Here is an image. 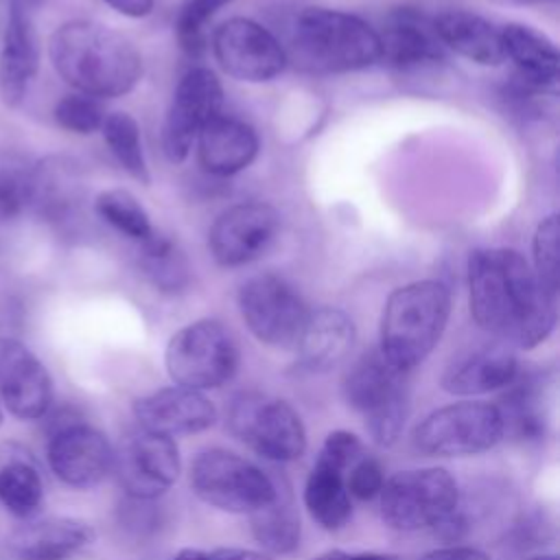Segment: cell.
I'll use <instances>...</instances> for the list:
<instances>
[{
    "label": "cell",
    "instance_id": "1",
    "mask_svg": "<svg viewBox=\"0 0 560 560\" xmlns=\"http://www.w3.org/2000/svg\"><path fill=\"white\" fill-rule=\"evenodd\" d=\"M470 315L505 346L536 348L556 328L558 293L516 249L483 247L468 258Z\"/></svg>",
    "mask_w": 560,
    "mask_h": 560
},
{
    "label": "cell",
    "instance_id": "2",
    "mask_svg": "<svg viewBox=\"0 0 560 560\" xmlns=\"http://www.w3.org/2000/svg\"><path fill=\"white\" fill-rule=\"evenodd\" d=\"M48 55L70 88L96 101L131 92L142 74L136 46L122 33L90 20L61 24L50 35Z\"/></svg>",
    "mask_w": 560,
    "mask_h": 560
},
{
    "label": "cell",
    "instance_id": "3",
    "mask_svg": "<svg viewBox=\"0 0 560 560\" xmlns=\"http://www.w3.org/2000/svg\"><path fill=\"white\" fill-rule=\"evenodd\" d=\"M282 48L287 61L317 74L363 70L381 61L378 31L352 13L322 7L291 18Z\"/></svg>",
    "mask_w": 560,
    "mask_h": 560
},
{
    "label": "cell",
    "instance_id": "4",
    "mask_svg": "<svg viewBox=\"0 0 560 560\" xmlns=\"http://www.w3.org/2000/svg\"><path fill=\"white\" fill-rule=\"evenodd\" d=\"M451 315V291L440 280L398 287L383 308L378 352L398 370L420 365L438 346Z\"/></svg>",
    "mask_w": 560,
    "mask_h": 560
},
{
    "label": "cell",
    "instance_id": "5",
    "mask_svg": "<svg viewBox=\"0 0 560 560\" xmlns=\"http://www.w3.org/2000/svg\"><path fill=\"white\" fill-rule=\"evenodd\" d=\"M343 398L372 440L381 446L398 442L409 413L407 372L394 368L378 348L363 352L343 376Z\"/></svg>",
    "mask_w": 560,
    "mask_h": 560
},
{
    "label": "cell",
    "instance_id": "6",
    "mask_svg": "<svg viewBox=\"0 0 560 560\" xmlns=\"http://www.w3.org/2000/svg\"><path fill=\"white\" fill-rule=\"evenodd\" d=\"M166 372L175 385L217 389L238 370V346L217 319H197L179 328L164 352Z\"/></svg>",
    "mask_w": 560,
    "mask_h": 560
},
{
    "label": "cell",
    "instance_id": "7",
    "mask_svg": "<svg viewBox=\"0 0 560 560\" xmlns=\"http://www.w3.org/2000/svg\"><path fill=\"white\" fill-rule=\"evenodd\" d=\"M457 508V481L446 468L400 470L381 488V516L396 532L435 529Z\"/></svg>",
    "mask_w": 560,
    "mask_h": 560
},
{
    "label": "cell",
    "instance_id": "8",
    "mask_svg": "<svg viewBox=\"0 0 560 560\" xmlns=\"http://www.w3.org/2000/svg\"><path fill=\"white\" fill-rule=\"evenodd\" d=\"M190 488L203 503L232 514H252L276 494V481L262 468L225 448L192 459Z\"/></svg>",
    "mask_w": 560,
    "mask_h": 560
},
{
    "label": "cell",
    "instance_id": "9",
    "mask_svg": "<svg viewBox=\"0 0 560 560\" xmlns=\"http://www.w3.org/2000/svg\"><path fill=\"white\" fill-rule=\"evenodd\" d=\"M230 431L256 455L269 462H295L306 451V429L300 413L284 400L260 394H238L228 411Z\"/></svg>",
    "mask_w": 560,
    "mask_h": 560
},
{
    "label": "cell",
    "instance_id": "10",
    "mask_svg": "<svg viewBox=\"0 0 560 560\" xmlns=\"http://www.w3.org/2000/svg\"><path fill=\"white\" fill-rule=\"evenodd\" d=\"M503 416L494 402L462 400L431 411L413 431L424 455L464 457L492 448L503 438Z\"/></svg>",
    "mask_w": 560,
    "mask_h": 560
},
{
    "label": "cell",
    "instance_id": "11",
    "mask_svg": "<svg viewBox=\"0 0 560 560\" xmlns=\"http://www.w3.org/2000/svg\"><path fill=\"white\" fill-rule=\"evenodd\" d=\"M238 311L249 332L273 348H295L308 308L300 293L276 273H258L238 289Z\"/></svg>",
    "mask_w": 560,
    "mask_h": 560
},
{
    "label": "cell",
    "instance_id": "12",
    "mask_svg": "<svg viewBox=\"0 0 560 560\" xmlns=\"http://www.w3.org/2000/svg\"><path fill=\"white\" fill-rule=\"evenodd\" d=\"M46 457L55 477L79 490L98 486L114 466V448L107 438L72 409L70 413L63 409L61 420L55 416Z\"/></svg>",
    "mask_w": 560,
    "mask_h": 560
},
{
    "label": "cell",
    "instance_id": "13",
    "mask_svg": "<svg viewBox=\"0 0 560 560\" xmlns=\"http://www.w3.org/2000/svg\"><path fill=\"white\" fill-rule=\"evenodd\" d=\"M223 107V88L208 68H190L177 83L162 125L164 155L179 164L188 158L199 131Z\"/></svg>",
    "mask_w": 560,
    "mask_h": 560
},
{
    "label": "cell",
    "instance_id": "14",
    "mask_svg": "<svg viewBox=\"0 0 560 560\" xmlns=\"http://www.w3.org/2000/svg\"><path fill=\"white\" fill-rule=\"evenodd\" d=\"M212 52L223 72L238 81L262 83L287 66L282 42L249 18H230L212 33Z\"/></svg>",
    "mask_w": 560,
    "mask_h": 560
},
{
    "label": "cell",
    "instance_id": "15",
    "mask_svg": "<svg viewBox=\"0 0 560 560\" xmlns=\"http://www.w3.org/2000/svg\"><path fill=\"white\" fill-rule=\"evenodd\" d=\"M112 470L129 499L153 501L179 477L177 444L166 435L133 431L114 451Z\"/></svg>",
    "mask_w": 560,
    "mask_h": 560
},
{
    "label": "cell",
    "instance_id": "16",
    "mask_svg": "<svg viewBox=\"0 0 560 560\" xmlns=\"http://www.w3.org/2000/svg\"><path fill=\"white\" fill-rule=\"evenodd\" d=\"M278 230L280 217L269 203H236L212 223L208 247L221 267H241L265 254Z\"/></svg>",
    "mask_w": 560,
    "mask_h": 560
},
{
    "label": "cell",
    "instance_id": "17",
    "mask_svg": "<svg viewBox=\"0 0 560 560\" xmlns=\"http://www.w3.org/2000/svg\"><path fill=\"white\" fill-rule=\"evenodd\" d=\"M0 398L20 420L46 416L52 402L48 370L18 339H0Z\"/></svg>",
    "mask_w": 560,
    "mask_h": 560
},
{
    "label": "cell",
    "instance_id": "18",
    "mask_svg": "<svg viewBox=\"0 0 560 560\" xmlns=\"http://www.w3.org/2000/svg\"><path fill=\"white\" fill-rule=\"evenodd\" d=\"M133 416L140 429L177 438L210 429L217 420V409L201 392L171 385L138 398L133 402Z\"/></svg>",
    "mask_w": 560,
    "mask_h": 560
},
{
    "label": "cell",
    "instance_id": "19",
    "mask_svg": "<svg viewBox=\"0 0 560 560\" xmlns=\"http://www.w3.org/2000/svg\"><path fill=\"white\" fill-rule=\"evenodd\" d=\"M378 42L381 59L400 70L440 63L446 57V48L433 28V18L411 7L389 13Z\"/></svg>",
    "mask_w": 560,
    "mask_h": 560
},
{
    "label": "cell",
    "instance_id": "20",
    "mask_svg": "<svg viewBox=\"0 0 560 560\" xmlns=\"http://www.w3.org/2000/svg\"><path fill=\"white\" fill-rule=\"evenodd\" d=\"M518 374V361L510 346L497 341L455 357L444 374L442 389L453 396H481L508 387Z\"/></svg>",
    "mask_w": 560,
    "mask_h": 560
},
{
    "label": "cell",
    "instance_id": "21",
    "mask_svg": "<svg viewBox=\"0 0 560 560\" xmlns=\"http://www.w3.org/2000/svg\"><path fill=\"white\" fill-rule=\"evenodd\" d=\"M195 144L201 168L217 177H230L247 168L260 149L256 129L223 112L199 131Z\"/></svg>",
    "mask_w": 560,
    "mask_h": 560
},
{
    "label": "cell",
    "instance_id": "22",
    "mask_svg": "<svg viewBox=\"0 0 560 560\" xmlns=\"http://www.w3.org/2000/svg\"><path fill=\"white\" fill-rule=\"evenodd\" d=\"M352 319L332 306L308 311L298 337V359L308 372H328L337 368L354 346Z\"/></svg>",
    "mask_w": 560,
    "mask_h": 560
},
{
    "label": "cell",
    "instance_id": "23",
    "mask_svg": "<svg viewBox=\"0 0 560 560\" xmlns=\"http://www.w3.org/2000/svg\"><path fill=\"white\" fill-rule=\"evenodd\" d=\"M39 66V44L33 26V11L9 9L2 50H0V96L15 107Z\"/></svg>",
    "mask_w": 560,
    "mask_h": 560
},
{
    "label": "cell",
    "instance_id": "24",
    "mask_svg": "<svg viewBox=\"0 0 560 560\" xmlns=\"http://www.w3.org/2000/svg\"><path fill=\"white\" fill-rule=\"evenodd\" d=\"M94 540V529L66 516L42 518L13 532L9 547L18 560H66Z\"/></svg>",
    "mask_w": 560,
    "mask_h": 560
},
{
    "label": "cell",
    "instance_id": "25",
    "mask_svg": "<svg viewBox=\"0 0 560 560\" xmlns=\"http://www.w3.org/2000/svg\"><path fill=\"white\" fill-rule=\"evenodd\" d=\"M433 28L446 50L481 66H499L503 55L501 31L488 20L464 9L442 11L433 18Z\"/></svg>",
    "mask_w": 560,
    "mask_h": 560
},
{
    "label": "cell",
    "instance_id": "26",
    "mask_svg": "<svg viewBox=\"0 0 560 560\" xmlns=\"http://www.w3.org/2000/svg\"><path fill=\"white\" fill-rule=\"evenodd\" d=\"M503 55L516 66V77L547 90L558 83V48L540 31L527 24H505L501 28Z\"/></svg>",
    "mask_w": 560,
    "mask_h": 560
},
{
    "label": "cell",
    "instance_id": "27",
    "mask_svg": "<svg viewBox=\"0 0 560 560\" xmlns=\"http://www.w3.org/2000/svg\"><path fill=\"white\" fill-rule=\"evenodd\" d=\"M304 505L313 521L324 529H339L352 516V503L346 488V470L317 455L304 486Z\"/></svg>",
    "mask_w": 560,
    "mask_h": 560
},
{
    "label": "cell",
    "instance_id": "28",
    "mask_svg": "<svg viewBox=\"0 0 560 560\" xmlns=\"http://www.w3.org/2000/svg\"><path fill=\"white\" fill-rule=\"evenodd\" d=\"M505 389L501 405H497L503 416V429L521 442L542 440L547 433V416L540 383L518 372Z\"/></svg>",
    "mask_w": 560,
    "mask_h": 560
},
{
    "label": "cell",
    "instance_id": "29",
    "mask_svg": "<svg viewBox=\"0 0 560 560\" xmlns=\"http://www.w3.org/2000/svg\"><path fill=\"white\" fill-rule=\"evenodd\" d=\"M83 197L79 171L68 160H48L35 166L33 175V203L39 212L61 221L68 217Z\"/></svg>",
    "mask_w": 560,
    "mask_h": 560
},
{
    "label": "cell",
    "instance_id": "30",
    "mask_svg": "<svg viewBox=\"0 0 560 560\" xmlns=\"http://www.w3.org/2000/svg\"><path fill=\"white\" fill-rule=\"evenodd\" d=\"M252 516V534L256 542L269 553H291L300 545V516L293 508L291 494L276 486L273 499L258 508Z\"/></svg>",
    "mask_w": 560,
    "mask_h": 560
},
{
    "label": "cell",
    "instance_id": "31",
    "mask_svg": "<svg viewBox=\"0 0 560 560\" xmlns=\"http://www.w3.org/2000/svg\"><path fill=\"white\" fill-rule=\"evenodd\" d=\"M0 503L22 521H31L44 505V481L28 457L0 464Z\"/></svg>",
    "mask_w": 560,
    "mask_h": 560
},
{
    "label": "cell",
    "instance_id": "32",
    "mask_svg": "<svg viewBox=\"0 0 560 560\" xmlns=\"http://www.w3.org/2000/svg\"><path fill=\"white\" fill-rule=\"evenodd\" d=\"M138 262L149 282L160 291L175 293L188 284L190 267L186 256L171 238L158 234L155 230L151 236L140 241Z\"/></svg>",
    "mask_w": 560,
    "mask_h": 560
},
{
    "label": "cell",
    "instance_id": "33",
    "mask_svg": "<svg viewBox=\"0 0 560 560\" xmlns=\"http://www.w3.org/2000/svg\"><path fill=\"white\" fill-rule=\"evenodd\" d=\"M105 144L109 147L112 155L116 162L138 182L147 184L149 182V168L142 151V138H140V127L133 116L127 112H114L107 114L103 125H101Z\"/></svg>",
    "mask_w": 560,
    "mask_h": 560
},
{
    "label": "cell",
    "instance_id": "34",
    "mask_svg": "<svg viewBox=\"0 0 560 560\" xmlns=\"http://www.w3.org/2000/svg\"><path fill=\"white\" fill-rule=\"evenodd\" d=\"M94 210L105 223H109L114 230L138 243L153 234V225L147 210L125 188L103 190L94 201Z\"/></svg>",
    "mask_w": 560,
    "mask_h": 560
},
{
    "label": "cell",
    "instance_id": "35",
    "mask_svg": "<svg viewBox=\"0 0 560 560\" xmlns=\"http://www.w3.org/2000/svg\"><path fill=\"white\" fill-rule=\"evenodd\" d=\"M35 166L18 155L0 158V225L20 217L33 203Z\"/></svg>",
    "mask_w": 560,
    "mask_h": 560
},
{
    "label": "cell",
    "instance_id": "36",
    "mask_svg": "<svg viewBox=\"0 0 560 560\" xmlns=\"http://www.w3.org/2000/svg\"><path fill=\"white\" fill-rule=\"evenodd\" d=\"M558 236H560L558 214H549L538 223V228L534 232V243H532V249H534V267L532 269L536 271L540 282L553 293H558V280H560Z\"/></svg>",
    "mask_w": 560,
    "mask_h": 560
},
{
    "label": "cell",
    "instance_id": "37",
    "mask_svg": "<svg viewBox=\"0 0 560 560\" xmlns=\"http://www.w3.org/2000/svg\"><path fill=\"white\" fill-rule=\"evenodd\" d=\"M232 0H186L177 15V39L188 55H199L206 44V26L212 15Z\"/></svg>",
    "mask_w": 560,
    "mask_h": 560
},
{
    "label": "cell",
    "instance_id": "38",
    "mask_svg": "<svg viewBox=\"0 0 560 560\" xmlns=\"http://www.w3.org/2000/svg\"><path fill=\"white\" fill-rule=\"evenodd\" d=\"M52 114L61 129L81 133V136L94 133L96 129H101V125L105 120V112H103L101 103L96 98L79 94V92L66 94L63 98H59Z\"/></svg>",
    "mask_w": 560,
    "mask_h": 560
},
{
    "label": "cell",
    "instance_id": "39",
    "mask_svg": "<svg viewBox=\"0 0 560 560\" xmlns=\"http://www.w3.org/2000/svg\"><path fill=\"white\" fill-rule=\"evenodd\" d=\"M385 483L383 477V468L378 464V459L370 457V455H361L346 472V488L350 497H357L361 501L374 499L376 494H381V488Z\"/></svg>",
    "mask_w": 560,
    "mask_h": 560
},
{
    "label": "cell",
    "instance_id": "40",
    "mask_svg": "<svg viewBox=\"0 0 560 560\" xmlns=\"http://www.w3.org/2000/svg\"><path fill=\"white\" fill-rule=\"evenodd\" d=\"M319 455L335 462L337 466H341L348 472V468L363 455V444L354 433L339 429L326 438Z\"/></svg>",
    "mask_w": 560,
    "mask_h": 560
},
{
    "label": "cell",
    "instance_id": "41",
    "mask_svg": "<svg viewBox=\"0 0 560 560\" xmlns=\"http://www.w3.org/2000/svg\"><path fill=\"white\" fill-rule=\"evenodd\" d=\"M422 560H492L486 551L466 545H451L429 551Z\"/></svg>",
    "mask_w": 560,
    "mask_h": 560
},
{
    "label": "cell",
    "instance_id": "42",
    "mask_svg": "<svg viewBox=\"0 0 560 560\" xmlns=\"http://www.w3.org/2000/svg\"><path fill=\"white\" fill-rule=\"evenodd\" d=\"M114 11L127 15V18H144L153 9V0H103Z\"/></svg>",
    "mask_w": 560,
    "mask_h": 560
},
{
    "label": "cell",
    "instance_id": "43",
    "mask_svg": "<svg viewBox=\"0 0 560 560\" xmlns=\"http://www.w3.org/2000/svg\"><path fill=\"white\" fill-rule=\"evenodd\" d=\"M208 560H271L267 553L252 551V549H236V547H221L208 551Z\"/></svg>",
    "mask_w": 560,
    "mask_h": 560
},
{
    "label": "cell",
    "instance_id": "44",
    "mask_svg": "<svg viewBox=\"0 0 560 560\" xmlns=\"http://www.w3.org/2000/svg\"><path fill=\"white\" fill-rule=\"evenodd\" d=\"M313 560H394L387 553H374V551H359V553H350V551H341V549H332L326 553L315 556Z\"/></svg>",
    "mask_w": 560,
    "mask_h": 560
},
{
    "label": "cell",
    "instance_id": "45",
    "mask_svg": "<svg viewBox=\"0 0 560 560\" xmlns=\"http://www.w3.org/2000/svg\"><path fill=\"white\" fill-rule=\"evenodd\" d=\"M173 560H208V551L203 549H192V547H186L182 551H177V556Z\"/></svg>",
    "mask_w": 560,
    "mask_h": 560
},
{
    "label": "cell",
    "instance_id": "46",
    "mask_svg": "<svg viewBox=\"0 0 560 560\" xmlns=\"http://www.w3.org/2000/svg\"><path fill=\"white\" fill-rule=\"evenodd\" d=\"M494 4H503V7H529V4H545V2H553V0H490Z\"/></svg>",
    "mask_w": 560,
    "mask_h": 560
},
{
    "label": "cell",
    "instance_id": "47",
    "mask_svg": "<svg viewBox=\"0 0 560 560\" xmlns=\"http://www.w3.org/2000/svg\"><path fill=\"white\" fill-rule=\"evenodd\" d=\"M7 7L9 9H26V11H33L39 7V0H7Z\"/></svg>",
    "mask_w": 560,
    "mask_h": 560
},
{
    "label": "cell",
    "instance_id": "48",
    "mask_svg": "<svg viewBox=\"0 0 560 560\" xmlns=\"http://www.w3.org/2000/svg\"><path fill=\"white\" fill-rule=\"evenodd\" d=\"M529 560H558L553 553H540V556H534Z\"/></svg>",
    "mask_w": 560,
    "mask_h": 560
},
{
    "label": "cell",
    "instance_id": "49",
    "mask_svg": "<svg viewBox=\"0 0 560 560\" xmlns=\"http://www.w3.org/2000/svg\"><path fill=\"white\" fill-rule=\"evenodd\" d=\"M0 424H2V409H0Z\"/></svg>",
    "mask_w": 560,
    "mask_h": 560
}]
</instances>
